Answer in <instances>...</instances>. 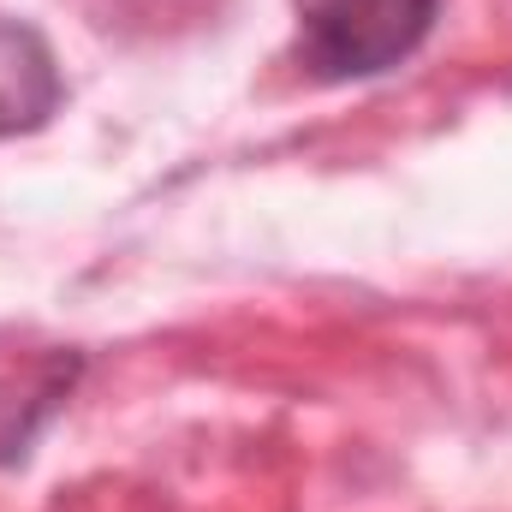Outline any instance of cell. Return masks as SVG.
Masks as SVG:
<instances>
[{
	"label": "cell",
	"mask_w": 512,
	"mask_h": 512,
	"mask_svg": "<svg viewBox=\"0 0 512 512\" xmlns=\"http://www.w3.org/2000/svg\"><path fill=\"white\" fill-rule=\"evenodd\" d=\"M441 0H316L304 12V66L322 84H352L393 72L429 36Z\"/></svg>",
	"instance_id": "1"
},
{
	"label": "cell",
	"mask_w": 512,
	"mask_h": 512,
	"mask_svg": "<svg viewBox=\"0 0 512 512\" xmlns=\"http://www.w3.org/2000/svg\"><path fill=\"white\" fill-rule=\"evenodd\" d=\"M60 96H66L60 60L42 42V30L0 18V137H24V131L48 126Z\"/></svg>",
	"instance_id": "2"
}]
</instances>
